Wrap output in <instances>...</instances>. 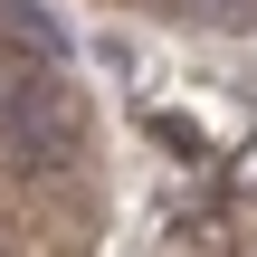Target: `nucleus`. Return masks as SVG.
<instances>
[{
    "mask_svg": "<svg viewBox=\"0 0 257 257\" xmlns=\"http://www.w3.org/2000/svg\"><path fill=\"white\" fill-rule=\"evenodd\" d=\"M0 143H10L19 162H38V172H48V162H76V143H86V105H76V86L57 76V57L0 95Z\"/></svg>",
    "mask_w": 257,
    "mask_h": 257,
    "instance_id": "nucleus-1",
    "label": "nucleus"
},
{
    "mask_svg": "<svg viewBox=\"0 0 257 257\" xmlns=\"http://www.w3.org/2000/svg\"><path fill=\"white\" fill-rule=\"evenodd\" d=\"M200 19H219V29H238V19H257V0H191Z\"/></svg>",
    "mask_w": 257,
    "mask_h": 257,
    "instance_id": "nucleus-2",
    "label": "nucleus"
}]
</instances>
